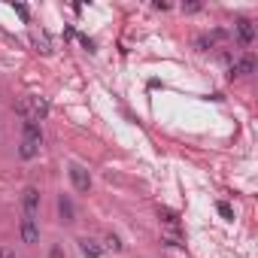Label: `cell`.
I'll use <instances>...</instances> for the list:
<instances>
[{"mask_svg":"<svg viewBox=\"0 0 258 258\" xmlns=\"http://www.w3.org/2000/svg\"><path fill=\"white\" fill-rule=\"evenodd\" d=\"M237 40H240L243 46H249V43L255 40V28H252L249 19H240V22H237Z\"/></svg>","mask_w":258,"mask_h":258,"instance_id":"obj_6","label":"cell"},{"mask_svg":"<svg viewBox=\"0 0 258 258\" xmlns=\"http://www.w3.org/2000/svg\"><path fill=\"white\" fill-rule=\"evenodd\" d=\"M0 258H7V252H4V246H0Z\"/></svg>","mask_w":258,"mask_h":258,"instance_id":"obj_14","label":"cell"},{"mask_svg":"<svg viewBox=\"0 0 258 258\" xmlns=\"http://www.w3.org/2000/svg\"><path fill=\"white\" fill-rule=\"evenodd\" d=\"M58 213H61V219H64V222H76V210H73V201H70L67 195H61V198H58Z\"/></svg>","mask_w":258,"mask_h":258,"instance_id":"obj_7","label":"cell"},{"mask_svg":"<svg viewBox=\"0 0 258 258\" xmlns=\"http://www.w3.org/2000/svg\"><path fill=\"white\" fill-rule=\"evenodd\" d=\"M19 234H22V243H37L40 240V225L34 216H22V225H19Z\"/></svg>","mask_w":258,"mask_h":258,"instance_id":"obj_2","label":"cell"},{"mask_svg":"<svg viewBox=\"0 0 258 258\" xmlns=\"http://www.w3.org/2000/svg\"><path fill=\"white\" fill-rule=\"evenodd\" d=\"M7 258H16V255H10V252H7Z\"/></svg>","mask_w":258,"mask_h":258,"instance_id":"obj_15","label":"cell"},{"mask_svg":"<svg viewBox=\"0 0 258 258\" xmlns=\"http://www.w3.org/2000/svg\"><path fill=\"white\" fill-rule=\"evenodd\" d=\"M252 70H255V58H252V55H243V58H237V61H234L231 76H249Z\"/></svg>","mask_w":258,"mask_h":258,"instance_id":"obj_5","label":"cell"},{"mask_svg":"<svg viewBox=\"0 0 258 258\" xmlns=\"http://www.w3.org/2000/svg\"><path fill=\"white\" fill-rule=\"evenodd\" d=\"M22 207H25V213H28V216H34V213H37V207H40V191H37L34 185H28V188L22 191Z\"/></svg>","mask_w":258,"mask_h":258,"instance_id":"obj_4","label":"cell"},{"mask_svg":"<svg viewBox=\"0 0 258 258\" xmlns=\"http://www.w3.org/2000/svg\"><path fill=\"white\" fill-rule=\"evenodd\" d=\"M37 152H40V146H37V143H31V140H22V146H19V155H22L25 161H31Z\"/></svg>","mask_w":258,"mask_h":258,"instance_id":"obj_9","label":"cell"},{"mask_svg":"<svg viewBox=\"0 0 258 258\" xmlns=\"http://www.w3.org/2000/svg\"><path fill=\"white\" fill-rule=\"evenodd\" d=\"M182 10H185V13H198L201 4H198V0H195V4H182Z\"/></svg>","mask_w":258,"mask_h":258,"instance_id":"obj_13","label":"cell"},{"mask_svg":"<svg viewBox=\"0 0 258 258\" xmlns=\"http://www.w3.org/2000/svg\"><path fill=\"white\" fill-rule=\"evenodd\" d=\"M219 213H222L225 219H234V210H231V207H228L225 201H219Z\"/></svg>","mask_w":258,"mask_h":258,"instance_id":"obj_11","label":"cell"},{"mask_svg":"<svg viewBox=\"0 0 258 258\" xmlns=\"http://www.w3.org/2000/svg\"><path fill=\"white\" fill-rule=\"evenodd\" d=\"M25 140L43 146V131H40V124H37V121H25Z\"/></svg>","mask_w":258,"mask_h":258,"instance_id":"obj_8","label":"cell"},{"mask_svg":"<svg viewBox=\"0 0 258 258\" xmlns=\"http://www.w3.org/2000/svg\"><path fill=\"white\" fill-rule=\"evenodd\" d=\"M70 179H73L76 191H88V188H91V176H88V170L79 167V164H70Z\"/></svg>","mask_w":258,"mask_h":258,"instance_id":"obj_3","label":"cell"},{"mask_svg":"<svg viewBox=\"0 0 258 258\" xmlns=\"http://www.w3.org/2000/svg\"><path fill=\"white\" fill-rule=\"evenodd\" d=\"M106 246H109V249H115V252H118V249H121V243H118V237H112V234H109V237H106Z\"/></svg>","mask_w":258,"mask_h":258,"instance_id":"obj_12","label":"cell"},{"mask_svg":"<svg viewBox=\"0 0 258 258\" xmlns=\"http://www.w3.org/2000/svg\"><path fill=\"white\" fill-rule=\"evenodd\" d=\"M79 246H82V255H85V258H97V255H100V246H97L94 240H88V237L79 240Z\"/></svg>","mask_w":258,"mask_h":258,"instance_id":"obj_10","label":"cell"},{"mask_svg":"<svg viewBox=\"0 0 258 258\" xmlns=\"http://www.w3.org/2000/svg\"><path fill=\"white\" fill-rule=\"evenodd\" d=\"M16 112L25 118V121H40L49 115V100L46 97H25L16 103Z\"/></svg>","mask_w":258,"mask_h":258,"instance_id":"obj_1","label":"cell"}]
</instances>
